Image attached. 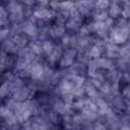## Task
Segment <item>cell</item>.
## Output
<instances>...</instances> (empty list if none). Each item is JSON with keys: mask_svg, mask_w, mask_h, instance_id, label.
Returning <instances> with one entry per match:
<instances>
[{"mask_svg": "<svg viewBox=\"0 0 130 130\" xmlns=\"http://www.w3.org/2000/svg\"><path fill=\"white\" fill-rule=\"evenodd\" d=\"M85 91L87 92L88 96L91 98V99H98V96H99L96 87H95L92 83H87V84L85 85Z\"/></svg>", "mask_w": 130, "mask_h": 130, "instance_id": "8", "label": "cell"}, {"mask_svg": "<svg viewBox=\"0 0 130 130\" xmlns=\"http://www.w3.org/2000/svg\"><path fill=\"white\" fill-rule=\"evenodd\" d=\"M74 86L75 85H74V83H73V81L71 79H66V80H63L60 83L59 90L63 94H65V93H71L72 90H73V88H74Z\"/></svg>", "mask_w": 130, "mask_h": 130, "instance_id": "4", "label": "cell"}, {"mask_svg": "<svg viewBox=\"0 0 130 130\" xmlns=\"http://www.w3.org/2000/svg\"><path fill=\"white\" fill-rule=\"evenodd\" d=\"M29 48H30V50H31L35 54H37V55H38V54H41V53L43 52V46H42V44L39 43V42H36V41L29 43Z\"/></svg>", "mask_w": 130, "mask_h": 130, "instance_id": "14", "label": "cell"}, {"mask_svg": "<svg viewBox=\"0 0 130 130\" xmlns=\"http://www.w3.org/2000/svg\"><path fill=\"white\" fill-rule=\"evenodd\" d=\"M121 11H122V9L120 8V6H119L117 3H113V4L111 5V7H110L109 15H110V17L115 18V17H117L119 14H121Z\"/></svg>", "mask_w": 130, "mask_h": 130, "instance_id": "11", "label": "cell"}, {"mask_svg": "<svg viewBox=\"0 0 130 130\" xmlns=\"http://www.w3.org/2000/svg\"><path fill=\"white\" fill-rule=\"evenodd\" d=\"M42 46H43V51L49 56L51 53H52V51L54 50V45L51 43V42H49V41H44L43 43H42Z\"/></svg>", "mask_w": 130, "mask_h": 130, "instance_id": "16", "label": "cell"}, {"mask_svg": "<svg viewBox=\"0 0 130 130\" xmlns=\"http://www.w3.org/2000/svg\"><path fill=\"white\" fill-rule=\"evenodd\" d=\"M63 34H64V26L63 25H57L51 29V35L53 37H60Z\"/></svg>", "mask_w": 130, "mask_h": 130, "instance_id": "18", "label": "cell"}, {"mask_svg": "<svg viewBox=\"0 0 130 130\" xmlns=\"http://www.w3.org/2000/svg\"><path fill=\"white\" fill-rule=\"evenodd\" d=\"M89 32V27L88 26H82L80 28V35L83 37V36H86L87 34Z\"/></svg>", "mask_w": 130, "mask_h": 130, "instance_id": "26", "label": "cell"}, {"mask_svg": "<svg viewBox=\"0 0 130 130\" xmlns=\"http://www.w3.org/2000/svg\"><path fill=\"white\" fill-rule=\"evenodd\" d=\"M38 2H39V4L44 5V6H46L47 4H49V0H38Z\"/></svg>", "mask_w": 130, "mask_h": 130, "instance_id": "31", "label": "cell"}, {"mask_svg": "<svg viewBox=\"0 0 130 130\" xmlns=\"http://www.w3.org/2000/svg\"><path fill=\"white\" fill-rule=\"evenodd\" d=\"M124 1H128V0H124Z\"/></svg>", "mask_w": 130, "mask_h": 130, "instance_id": "34", "label": "cell"}, {"mask_svg": "<svg viewBox=\"0 0 130 130\" xmlns=\"http://www.w3.org/2000/svg\"><path fill=\"white\" fill-rule=\"evenodd\" d=\"M29 73L34 79H41L43 77V75L45 74V71L41 64H35L34 66L30 67Z\"/></svg>", "mask_w": 130, "mask_h": 130, "instance_id": "3", "label": "cell"}, {"mask_svg": "<svg viewBox=\"0 0 130 130\" xmlns=\"http://www.w3.org/2000/svg\"><path fill=\"white\" fill-rule=\"evenodd\" d=\"M123 95H124L125 98L130 99V85H128V86L125 87V89L123 90Z\"/></svg>", "mask_w": 130, "mask_h": 130, "instance_id": "27", "label": "cell"}, {"mask_svg": "<svg viewBox=\"0 0 130 130\" xmlns=\"http://www.w3.org/2000/svg\"><path fill=\"white\" fill-rule=\"evenodd\" d=\"M89 27V30H93V31H99L103 28H106V24H105V21H101V20H94ZM108 28V27H107Z\"/></svg>", "mask_w": 130, "mask_h": 130, "instance_id": "12", "label": "cell"}, {"mask_svg": "<svg viewBox=\"0 0 130 130\" xmlns=\"http://www.w3.org/2000/svg\"><path fill=\"white\" fill-rule=\"evenodd\" d=\"M69 109H70L69 108V104H66V103L58 102L55 105V110L60 114H67L69 112Z\"/></svg>", "mask_w": 130, "mask_h": 130, "instance_id": "10", "label": "cell"}, {"mask_svg": "<svg viewBox=\"0 0 130 130\" xmlns=\"http://www.w3.org/2000/svg\"><path fill=\"white\" fill-rule=\"evenodd\" d=\"M121 14L123 16V18H128L130 17V6L128 4H126V6L124 7V9L121 11Z\"/></svg>", "mask_w": 130, "mask_h": 130, "instance_id": "22", "label": "cell"}, {"mask_svg": "<svg viewBox=\"0 0 130 130\" xmlns=\"http://www.w3.org/2000/svg\"><path fill=\"white\" fill-rule=\"evenodd\" d=\"M61 56V48L60 47H57V48H54V50L52 51V53L49 55V61L51 62V63H55L58 59H59V57Z\"/></svg>", "mask_w": 130, "mask_h": 130, "instance_id": "13", "label": "cell"}, {"mask_svg": "<svg viewBox=\"0 0 130 130\" xmlns=\"http://www.w3.org/2000/svg\"><path fill=\"white\" fill-rule=\"evenodd\" d=\"M6 93H8V83L7 82H4L1 86V89H0V94L1 96H4Z\"/></svg>", "mask_w": 130, "mask_h": 130, "instance_id": "23", "label": "cell"}, {"mask_svg": "<svg viewBox=\"0 0 130 130\" xmlns=\"http://www.w3.org/2000/svg\"><path fill=\"white\" fill-rule=\"evenodd\" d=\"M55 15V12L52 9H47V8H41L35 11L34 16L38 19H50Z\"/></svg>", "mask_w": 130, "mask_h": 130, "instance_id": "2", "label": "cell"}, {"mask_svg": "<svg viewBox=\"0 0 130 130\" xmlns=\"http://www.w3.org/2000/svg\"><path fill=\"white\" fill-rule=\"evenodd\" d=\"M74 7V3L70 0H64V1H61L60 2V8L63 9V10H66V11H70L72 8Z\"/></svg>", "mask_w": 130, "mask_h": 130, "instance_id": "17", "label": "cell"}, {"mask_svg": "<svg viewBox=\"0 0 130 130\" xmlns=\"http://www.w3.org/2000/svg\"><path fill=\"white\" fill-rule=\"evenodd\" d=\"M27 94H28V89L27 88H25V87H19V88H17V89H15V91H14V93H13V99L15 100V101H18V102H20V101H22V100H24L26 96H27Z\"/></svg>", "mask_w": 130, "mask_h": 130, "instance_id": "6", "label": "cell"}, {"mask_svg": "<svg viewBox=\"0 0 130 130\" xmlns=\"http://www.w3.org/2000/svg\"><path fill=\"white\" fill-rule=\"evenodd\" d=\"M128 109H129V111H130V103L128 104Z\"/></svg>", "mask_w": 130, "mask_h": 130, "instance_id": "33", "label": "cell"}, {"mask_svg": "<svg viewBox=\"0 0 130 130\" xmlns=\"http://www.w3.org/2000/svg\"><path fill=\"white\" fill-rule=\"evenodd\" d=\"M6 15H7V13H6V11L4 10V8L2 7V8H1V22H2V23H3L4 20L6 19Z\"/></svg>", "mask_w": 130, "mask_h": 130, "instance_id": "28", "label": "cell"}, {"mask_svg": "<svg viewBox=\"0 0 130 130\" xmlns=\"http://www.w3.org/2000/svg\"><path fill=\"white\" fill-rule=\"evenodd\" d=\"M8 28H5V29H2L1 30V40H4L5 39V37L8 35Z\"/></svg>", "mask_w": 130, "mask_h": 130, "instance_id": "30", "label": "cell"}, {"mask_svg": "<svg viewBox=\"0 0 130 130\" xmlns=\"http://www.w3.org/2000/svg\"><path fill=\"white\" fill-rule=\"evenodd\" d=\"M129 35V28L127 26H117L110 34V39L115 44L124 43Z\"/></svg>", "mask_w": 130, "mask_h": 130, "instance_id": "1", "label": "cell"}, {"mask_svg": "<svg viewBox=\"0 0 130 130\" xmlns=\"http://www.w3.org/2000/svg\"><path fill=\"white\" fill-rule=\"evenodd\" d=\"M110 5V1L109 0H95L94 1V6L99 11L105 10L106 8H108Z\"/></svg>", "mask_w": 130, "mask_h": 130, "instance_id": "15", "label": "cell"}, {"mask_svg": "<svg viewBox=\"0 0 130 130\" xmlns=\"http://www.w3.org/2000/svg\"><path fill=\"white\" fill-rule=\"evenodd\" d=\"M75 56V51L73 49L67 50L64 54V56L61 58V66H69L73 62V58Z\"/></svg>", "mask_w": 130, "mask_h": 130, "instance_id": "5", "label": "cell"}, {"mask_svg": "<svg viewBox=\"0 0 130 130\" xmlns=\"http://www.w3.org/2000/svg\"><path fill=\"white\" fill-rule=\"evenodd\" d=\"M8 8H9V11L12 14H21L22 13L21 5L18 4L17 2H15V1H11L8 5Z\"/></svg>", "mask_w": 130, "mask_h": 130, "instance_id": "9", "label": "cell"}, {"mask_svg": "<svg viewBox=\"0 0 130 130\" xmlns=\"http://www.w3.org/2000/svg\"><path fill=\"white\" fill-rule=\"evenodd\" d=\"M100 54H101V49H100V47H98V46H93V47L90 49L89 53H88V55H89L91 58H93V59L99 58V57H100Z\"/></svg>", "mask_w": 130, "mask_h": 130, "instance_id": "19", "label": "cell"}, {"mask_svg": "<svg viewBox=\"0 0 130 130\" xmlns=\"http://www.w3.org/2000/svg\"><path fill=\"white\" fill-rule=\"evenodd\" d=\"M63 1H64V0H63Z\"/></svg>", "mask_w": 130, "mask_h": 130, "instance_id": "35", "label": "cell"}, {"mask_svg": "<svg viewBox=\"0 0 130 130\" xmlns=\"http://www.w3.org/2000/svg\"><path fill=\"white\" fill-rule=\"evenodd\" d=\"M112 23H113V18H112V17H108V18L105 20V24H106L107 27H111Z\"/></svg>", "mask_w": 130, "mask_h": 130, "instance_id": "29", "label": "cell"}, {"mask_svg": "<svg viewBox=\"0 0 130 130\" xmlns=\"http://www.w3.org/2000/svg\"><path fill=\"white\" fill-rule=\"evenodd\" d=\"M12 112H11V110L6 106V107H2L1 108V110H0V115L3 117V118H6L8 115H10Z\"/></svg>", "mask_w": 130, "mask_h": 130, "instance_id": "21", "label": "cell"}, {"mask_svg": "<svg viewBox=\"0 0 130 130\" xmlns=\"http://www.w3.org/2000/svg\"><path fill=\"white\" fill-rule=\"evenodd\" d=\"M108 13L107 11L105 10H102L100 12H98L95 15H94V20H101V21H105L107 18H108Z\"/></svg>", "mask_w": 130, "mask_h": 130, "instance_id": "20", "label": "cell"}, {"mask_svg": "<svg viewBox=\"0 0 130 130\" xmlns=\"http://www.w3.org/2000/svg\"><path fill=\"white\" fill-rule=\"evenodd\" d=\"M95 128H104V126H102V125H95Z\"/></svg>", "mask_w": 130, "mask_h": 130, "instance_id": "32", "label": "cell"}, {"mask_svg": "<svg viewBox=\"0 0 130 130\" xmlns=\"http://www.w3.org/2000/svg\"><path fill=\"white\" fill-rule=\"evenodd\" d=\"M23 31L27 35V36H29V37H37V35H38V29H37V27L35 26V24L34 23H31V22H27L24 26H23Z\"/></svg>", "mask_w": 130, "mask_h": 130, "instance_id": "7", "label": "cell"}, {"mask_svg": "<svg viewBox=\"0 0 130 130\" xmlns=\"http://www.w3.org/2000/svg\"><path fill=\"white\" fill-rule=\"evenodd\" d=\"M99 88H100V89H101V90H102L104 93H109V92H110V89H111V88H110V85H109L108 83L102 84V85H101Z\"/></svg>", "mask_w": 130, "mask_h": 130, "instance_id": "24", "label": "cell"}, {"mask_svg": "<svg viewBox=\"0 0 130 130\" xmlns=\"http://www.w3.org/2000/svg\"><path fill=\"white\" fill-rule=\"evenodd\" d=\"M14 43L16 44V45H19V46H23V44L25 43V40H23L22 38H20V37H15L14 38Z\"/></svg>", "mask_w": 130, "mask_h": 130, "instance_id": "25", "label": "cell"}]
</instances>
